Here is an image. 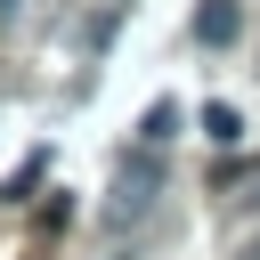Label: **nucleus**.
Returning a JSON list of instances; mask_svg holds the SVG:
<instances>
[{"label": "nucleus", "instance_id": "nucleus-7", "mask_svg": "<svg viewBox=\"0 0 260 260\" xmlns=\"http://www.w3.org/2000/svg\"><path fill=\"white\" fill-rule=\"evenodd\" d=\"M244 260H260V236H252V244H244Z\"/></svg>", "mask_w": 260, "mask_h": 260}, {"label": "nucleus", "instance_id": "nucleus-2", "mask_svg": "<svg viewBox=\"0 0 260 260\" xmlns=\"http://www.w3.org/2000/svg\"><path fill=\"white\" fill-rule=\"evenodd\" d=\"M236 32H244V8H236V0H203V8H195V41H203V49H228Z\"/></svg>", "mask_w": 260, "mask_h": 260}, {"label": "nucleus", "instance_id": "nucleus-6", "mask_svg": "<svg viewBox=\"0 0 260 260\" xmlns=\"http://www.w3.org/2000/svg\"><path fill=\"white\" fill-rule=\"evenodd\" d=\"M16 8H24V0H0V24H16Z\"/></svg>", "mask_w": 260, "mask_h": 260}, {"label": "nucleus", "instance_id": "nucleus-1", "mask_svg": "<svg viewBox=\"0 0 260 260\" xmlns=\"http://www.w3.org/2000/svg\"><path fill=\"white\" fill-rule=\"evenodd\" d=\"M154 187H162V162H154V146H138V162H122V179H114V228H130V219H146V203H154Z\"/></svg>", "mask_w": 260, "mask_h": 260}, {"label": "nucleus", "instance_id": "nucleus-3", "mask_svg": "<svg viewBox=\"0 0 260 260\" xmlns=\"http://www.w3.org/2000/svg\"><path fill=\"white\" fill-rule=\"evenodd\" d=\"M171 138H179V106H171V98H154V106L138 114V146H154V154H162Z\"/></svg>", "mask_w": 260, "mask_h": 260}, {"label": "nucleus", "instance_id": "nucleus-5", "mask_svg": "<svg viewBox=\"0 0 260 260\" xmlns=\"http://www.w3.org/2000/svg\"><path fill=\"white\" fill-rule=\"evenodd\" d=\"M41 171H49V154H24V171H16V179H8V203H24V195H32V187H41Z\"/></svg>", "mask_w": 260, "mask_h": 260}, {"label": "nucleus", "instance_id": "nucleus-4", "mask_svg": "<svg viewBox=\"0 0 260 260\" xmlns=\"http://www.w3.org/2000/svg\"><path fill=\"white\" fill-rule=\"evenodd\" d=\"M203 138H211V146H236V138H244V114L211 98V106H203Z\"/></svg>", "mask_w": 260, "mask_h": 260}]
</instances>
